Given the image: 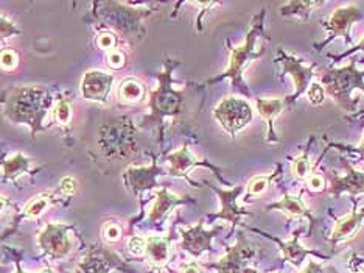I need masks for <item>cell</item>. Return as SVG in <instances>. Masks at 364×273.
<instances>
[{
  "label": "cell",
  "instance_id": "6da1fadb",
  "mask_svg": "<svg viewBox=\"0 0 364 273\" xmlns=\"http://www.w3.org/2000/svg\"><path fill=\"white\" fill-rule=\"evenodd\" d=\"M265 18H266V10H261L257 16L254 18L249 32H247L245 36L243 44L229 49L230 52L229 66L226 68V70L221 75L209 80L207 82L209 84L221 82L224 78H229L232 89L246 97H251L249 88H247V83L245 82V70L252 61L259 60L260 56H264L266 53V49L257 47V41L265 32Z\"/></svg>",
  "mask_w": 364,
  "mask_h": 273
},
{
  "label": "cell",
  "instance_id": "7a4b0ae2",
  "mask_svg": "<svg viewBox=\"0 0 364 273\" xmlns=\"http://www.w3.org/2000/svg\"><path fill=\"white\" fill-rule=\"evenodd\" d=\"M327 96L333 99L341 110L347 113L356 111V100L352 99L355 91L364 92V69L356 68V61H351L343 68H334L319 75Z\"/></svg>",
  "mask_w": 364,
  "mask_h": 273
},
{
  "label": "cell",
  "instance_id": "3957f363",
  "mask_svg": "<svg viewBox=\"0 0 364 273\" xmlns=\"http://www.w3.org/2000/svg\"><path fill=\"white\" fill-rule=\"evenodd\" d=\"M176 63H165L164 70L157 74L159 86L150 96V114L143 120V125L152 127L164 124L165 118H176L184 108V94L173 88L171 70Z\"/></svg>",
  "mask_w": 364,
  "mask_h": 273
},
{
  "label": "cell",
  "instance_id": "277c9868",
  "mask_svg": "<svg viewBox=\"0 0 364 273\" xmlns=\"http://www.w3.org/2000/svg\"><path fill=\"white\" fill-rule=\"evenodd\" d=\"M46 102H50V100H47L39 89H20L11 97L6 113L13 120L27 122L28 125L33 127L34 132L42 124V118L46 114V106H44Z\"/></svg>",
  "mask_w": 364,
  "mask_h": 273
},
{
  "label": "cell",
  "instance_id": "5b68a950",
  "mask_svg": "<svg viewBox=\"0 0 364 273\" xmlns=\"http://www.w3.org/2000/svg\"><path fill=\"white\" fill-rule=\"evenodd\" d=\"M214 118L224 128V132H228L230 136H235L240 130H243L245 127L251 124L254 111L247 100L230 96L220 100V103L215 106Z\"/></svg>",
  "mask_w": 364,
  "mask_h": 273
},
{
  "label": "cell",
  "instance_id": "8992f818",
  "mask_svg": "<svg viewBox=\"0 0 364 273\" xmlns=\"http://www.w3.org/2000/svg\"><path fill=\"white\" fill-rule=\"evenodd\" d=\"M275 63H279L282 66V75H290L293 78L294 83V92L288 97V102L291 108L299 100L305 92L310 88L315 78L316 64H308L302 60L297 58L293 53H288L285 49H279L278 55H275Z\"/></svg>",
  "mask_w": 364,
  "mask_h": 273
},
{
  "label": "cell",
  "instance_id": "52a82bcc",
  "mask_svg": "<svg viewBox=\"0 0 364 273\" xmlns=\"http://www.w3.org/2000/svg\"><path fill=\"white\" fill-rule=\"evenodd\" d=\"M363 18H364L363 11L355 4H349L341 6V8H337L330 14L329 19L325 20L324 30L327 38L323 42H319V44H315V49L318 52H321L327 44H330L332 41L338 38L349 42L351 41L349 36H351L352 25L355 23H358V20H361Z\"/></svg>",
  "mask_w": 364,
  "mask_h": 273
},
{
  "label": "cell",
  "instance_id": "ba28073f",
  "mask_svg": "<svg viewBox=\"0 0 364 273\" xmlns=\"http://www.w3.org/2000/svg\"><path fill=\"white\" fill-rule=\"evenodd\" d=\"M247 228H249L251 231L259 233V234L264 236V238L273 241L275 246L279 247V250H280V260L283 262L291 264L296 269H301L302 264L305 262V260H307L308 256L319 258V260H330V256H325L323 253H319V251H316V250H308L307 247L301 246L299 239H301V234L304 231L302 228L294 229L293 234H291V239H288V241H282L279 238H275V236L264 231V229L252 228V227H247Z\"/></svg>",
  "mask_w": 364,
  "mask_h": 273
},
{
  "label": "cell",
  "instance_id": "9c48e42d",
  "mask_svg": "<svg viewBox=\"0 0 364 273\" xmlns=\"http://www.w3.org/2000/svg\"><path fill=\"white\" fill-rule=\"evenodd\" d=\"M210 188H212V191L216 193L221 203L220 212L209 215L210 219H223L232 227H235L242 222L243 217L251 215V212L242 210L238 205V200L245 192V186H235V188H230V189H220V188H215V186H210Z\"/></svg>",
  "mask_w": 364,
  "mask_h": 273
},
{
  "label": "cell",
  "instance_id": "30bf717a",
  "mask_svg": "<svg viewBox=\"0 0 364 273\" xmlns=\"http://www.w3.org/2000/svg\"><path fill=\"white\" fill-rule=\"evenodd\" d=\"M221 228H214V229H206L202 222L196 224L193 227H181V247L186 251H188L192 256L198 258L204 251L212 250V241L215 236L220 233Z\"/></svg>",
  "mask_w": 364,
  "mask_h": 273
},
{
  "label": "cell",
  "instance_id": "8fae6325",
  "mask_svg": "<svg viewBox=\"0 0 364 273\" xmlns=\"http://www.w3.org/2000/svg\"><path fill=\"white\" fill-rule=\"evenodd\" d=\"M254 256H256V250L245 241V238H240L212 267L216 269L218 273H243V269L247 267V262Z\"/></svg>",
  "mask_w": 364,
  "mask_h": 273
},
{
  "label": "cell",
  "instance_id": "7c38bea8",
  "mask_svg": "<svg viewBox=\"0 0 364 273\" xmlns=\"http://www.w3.org/2000/svg\"><path fill=\"white\" fill-rule=\"evenodd\" d=\"M291 108L288 97H259L256 99V110L259 111L260 118L266 122V142L269 144H278L279 138L278 133L274 130L275 119H278L280 114Z\"/></svg>",
  "mask_w": 364,
  "mask_h": 273
},
{
  "label": "cell",
  "instance_id": "4fadbf2b",
  "mask_svg": "<svg viewBox=\"0 0 364 273\" xmlns=\"http://www.w3.org/2000/svg\"><path fill=\"white\" fill-rule=\"evenodd\" d=\"M114 83V75L103 70H89L86 72L82 80V94L91 102H106Z\"/></svg>",
  "mask_w": 364,
  "mask_h": 273
},
{
  "label": "cell",
  "instance_id": "5bb4252c",
  "mask_svg": "<svg viewBox=\"0 0 364 273\" xmlns=\"http://www.w3.org/2000/svg\"><path fill=\"white\" fill-rule=\"evenodd\" d=\"M364 222V208L363 210H356V202L353 210L351 212H347L343 217L334 219V227L330 233L329 242L332 248H337L339 243H343L349 239H352L358 233V229L361 228Z\"/></svg>",
  "mask_w": 364,
  "mask_h": 273
},
{
  "label": "cell",
  "instance_id": "9a60e30c",
  "mask_svg": "<svg viewBox=\"0 0 364 273\" xmlns=\"http://www.w3.org/2000/svg\"><path fill=\"white\" fill-rule=\"evenodd\" d=\"M344 166L347 169V174L343 177H337L332 175V182L329 186V193L330 197L338 198L344 193H351L352 197L360 196V193H364V172L356 170L355 167H352L344 160Z\"/></svg>",
  "mask_w": 364,
  "mask_h": 273
},
{
  "label": "cell",
  "instance_id": "2e32d148",
  "mask_svg": "<svg viewBox=\"0 0 364 273\" xmlns=\"http://www.w3.org/2000/svg\"><path fill=\"white\" fill-rule=\"evenodd\" d=\"M39 246L46 253L52 256L67 255L70 250L67 227L61 224H48L39 234Z\"/></svg>",
  "mask_w": 364,
  "mask_h": 273
},
{
  "label": "cell",
  "instance_id": "e0dca14e",
  "mask_svg": "<svg viewBox=\"0 0 364 273\" xmlns=\"http://www.w3.org/2000/svg\"><path fill=\"white\" fill-rule=\"evenodd\" d=\"M167 163H169V172L173 177H184L187 178V174L192 169L198 166H206L209 169H212L214 172H220L212 164L207 161H201L196 158L187 146H182L178 150H174L169 156H167ZM188 179V178H187Z\"/></svg>",
  "mask_w": 364,
  "mask_h": 273
},
{
  "label": "cell",
  "instance_id": "ac0fdd59",
  "mask_svg": "<svg viewBox=\"0 0 364 273\" xmlns=\"http://www.w3.org/2000/svg\"><path fill=\"white\" fill-rule=\"evenodd\" d=\"M162 172L164 170L157 166L156 161L148 167H129L125 174L128 188L136 196H141L148 189H155L157 186L156 179L159 175H162Z\"/></svg>",
  "mask_w": 364,
  "mask_h": 273
},
{
  "label": "cell",
  "instance_id": "d6986e66",
  "mask_svg": "<svg viewBox=\"0 0 364 273\" xmlns=\"http://www.w3.org/2000/svg\"><path fill=\"white\" fill-rule=\"evenodd\" d=\"M266 211H280L288 217H302L307 219L310 222V229L308 234L311 233L313 227L316 225V217L311 214V211L308 210V206L305 205L304 200L299 196H293V193L285 192L283 197L279 200V202H274L271 205L266 206Z\"/></svg>",
  "mask_w": 364,
  "mask_h": 273
},
{
  "label": "cell",
  "instance_id": "ffe728a7",
  "mask_svg": "<svg viewBox=\"0 0 364 273\" xmlns=\"http://www.w3.org/2000/svg\"><path fill=\"white\" fill-rule=\"evenodd\" d=\"M187 203L186 198H181L176 193H173L170 189L161 188L156 191V198L148 212V220L151 225H161L164 220L169 217V214L179 205Z\"/></svg>",
  "mask_w": 364,
  "mask_h": 273
},
{
  "label": "cell",
  "instance_id": "44dd1931",
  "mask_svg": "<svg viewBox=\"0 0 364 273\" xmlns=\"http://www.w3.org/2000/svg\"><path fill=\"white\" fill-rule=\"evenodd\" d=\"M145 246V256L155 267H165L170 260V239L162 236H150Z\"/></svg>",
  "mask_w": 364,
  "mask_h": 273
},
{
  "label": "cell",
  "instance_id": "7402d4cb",
  "mask_svg": "<svg viewBox=\"0 0 364 273\" xmlns=\"http://www.w3.org/2000/svg\"><path fill=\"white\" fill-rule=\"evenodd\" d=\"M117 97L123 103H139L145 97V86L136 78H126L119 84Z\"/></svg>",
  "mask_w": 364,
  "mask_h": 273
},
{
  "label": "cell",
  "instance_id": "603a6c76",
  "mask_svg": "<svg viewBox=\"0 0 364 273\" xmlns=\"http://www.w3.org/2000/svg\"><path fill=\"white\" fill-rule=\"evenodd\" d=\"M323 2H302V0H297V2H287L280 6V14L285 18H297L302 23H307L310 14L315 11L318 6H321Z\"/></svg>",
  "mask_w": 364,
  "mask_h": 273
},
{
  "label": "cell",
  "instance_id": "cb8c5ba5",
  "mask_svg": "<svg viewBox=\"0 0 364 273\" xmlns=\"http://www.w3.org/2000/svg\"><path fill=\"white\" fill-rule=\"evenodd\" d=\"M311 141L313 139L308 141L307 147H305L304 152L297 155L293 160V163H291V172H293V175L297 179H302V182H307L308 177L311 175V163H310V158H308Z\"/></svg>",
  "mask_w": 364,
  "mask_h": 273
},
{
  "label": "cell",
  "instance_id": "d4e9b609",
  "mask_svg": "<svg viewBox=\"0 0 364 273\" xmlns=\"http://www.w3.org/2000/svg\"><path fill=\"white\" fill-rule=\"evenodd\" d=\"M30 169V160L22 153L13 155L4 163V177L5 178H16L18 175L25 174Z\"/></svg>",
  "mask_w": 364,
  "mask_h": 273
},
{
  "label": "cell",
  "instance_id": "484cf974",
  "mask_svg": "<svg viewBox=\"0 0 364 273\" xmlns=\"http://www.w3.org/2000/svg\"><path fill=\"white\" fill-rule=\"evenodd\" d=\"M275 177H278V172H274L271 175H257L251 178L245 188L246 193L247 196H260V193H264L268 189V186L271 184Z\"/></svg>",
  "mask_w": 364,
  "mask_h": 273
},
{
  "label": "cell",
  "instance_id": "4316f807",
  "mask_svg": "<svg viewBox=\"0 0 364 273\" xmlns=\"http://www.w3.org/2000/svg\"><path fill=\"white\" fill-rule=\"evenodd\" d=\"M50 202H52V198H50V196H47V193H41V196L34 197L25 206L24 210L25 217H32V219L39 217V215L50 206Z\"/></svg>",
  "mask_w": 364,
  "mask_h": 273
},
{
  "label": "cell",
  "instance_id": "83f0119b",
  "mask_svg": "<svg viewBox=\"0 0 364 273\" xmlns=\"http://www.w3.org/2000/svg\"><path fill=\"white\" fill-rule=\"evenodd\" d=\"M53 119L58 122L60 125H69L72 120V110L67 100L64 97H60L56 100L55 108H53Z\"/></svg>",
  "mask_w": 364,
  "mask_h": 273
},
{
  "label": "cell",
  "instance_id": "f1b7e54d",
  "mask_svg": "<svg viewBox=\"0 0 364 273\" xmlns=\"http://www.w3.org/2000/svg\"><path fill=\"white\" fill-rule=\"evenodd\" d=\"M305 97L308 99V102H310L313 106H319V105L324 103V100H325L327 94H325V91H324L321 83L313 82V83L310 84V88L307 89V92H305Z\"/></svg>",
  "mask_w": 364,
  "mask_h": 273
},
{
  "label": "cell",
  "instance_id": "f546056e",
  "mask_svg": "<svg viewBox=\"0 0 364 273\" xmlns=\"http://www.w3.org/2000/svg\"><path fill=\"white\" fill-rule=\"evenodd\" d=\"M18 64H19V58L14 50L5 49L0 52V68L4 70H14L18 68Z\"/></svg>",
  "mask_w": 364,
  "mask_h": 273
},
{
  "label": "cell",
  "instance_id": "4dcf8cb0",
  "mask_svg": "<svg viewBox=\"0 0 364 273\" xmlns=\"http://www.w3.org/2000/svg\"><path fill=\"white\" fill-rule=\"evenodd\" d=\"M125 63H126V56H125V53L120 52V50L114 49L108 53V66L111 69L119 70L125 66Z\"/></svg>",
  "mask_w": 364,
  "mask_h": 273
},
{
  "label": "cell",
  "instance_id": "1f68e13d",
  "mask_svg": "<svg viewBox=\"0 0 364 273\" xmlns=\"http://www.w3.org/2000/svg\"><path fill=\"white\" fill-rule=\"evenodd\" d=\"M18 33H19V28L14 25L13 20L0 16V39L10 38V36H14Z\"/></svg>",
  "mask_w": 364,
  "mask_h": 273
},
{
  "label": "cell",
  "instance_id": "d6a6232c",
  "mask_svg": "<svg viewBox=\"0 0 364 273\" xmlns=\"http://www.w3.org/2000/svg\"><path fill=\"white\" fill-rule=\"evenodd\" d=\"M103 238L108 242H117L122 238V227L117 224H112V222H109L103 227Z\"/></svg>",
  "mask_w": 364,
  "mask_h": 273
},
{
  "label": "cell",
  "instance_id": "836d02e7",
  "mask_svg": "<svg viewBox=\"0 0 364 273\" xmlns=\"http://www.w3.org/2000/svg\"><path fill=\"white\" fill-rule=\"evenodd\" d=\"M97 44L101 50H109L111 52L117 46V38L112 33H101L97 38Z\"/></svg>",
  "mask_w": 364,
  "mask_h": 273
},
{
  "label": "cell",
  "instance_id": "e575fe53",
  "mask_svg": "<svg viewBox=\"0 0 364 273\" xmlns=\"http://www.w3.org/2000/svg\"><path fill=\"white\" fill-rule=\"evenodd\" d=\"M145 246H147V241L143 238H139V236H133L128 241V248L133 255L136 256H143L145 255Z\"/></svg>",
  "mask_w": 364,
  "mask_h": 273
},
{
  "label": "cell",
  "instance_id": "d590c367",
  "mask_svg": "<svg viewBox=\"0 0 364 273\" xmlns=\"http://www.w3.org/2000/svg\"><path fill=\"white\" fill-rule=\"evenodd\" d=\"M327 262H329V260H323V261L311 260L304 265V267L299 270V273H323Z\"/></svg>",
  "mask_w": 364,
  "mask_h": 273
},
{
  "label": "cell",
  "instance_id": "8d00e7d4",
  "mask_svg": "<svg viewBox=\"0 0 364 273\" xmlns=\"http://www.w3.org/2000/svg\"><path fill=\"white\" fill-rule=\"evenodd\" d=\"M307 186L310 191H315V192H319V191H324L325 188V179L318 175V174H311L307 179Z\"/></svg>",
  "mask_w": 364,
  "mask_h": 273
},
{
  "label": "cell",
  "instance_id": "74e56055",
  "mask_svg": "<svg viewBox=\"0 0 364 273\" xmlns=\"http://www.w3.org/2000/svg\"><path fill=\"white\" fill-rule=\"evenodd\" d=\"M60 189L65 196H72L77 189V182L72 177H64L60 183Z\"/></svg>",
  "mask_w": 364,
  "mask_h": 273
},
{
  "label": "cell",
  "instance_id": "f35d334b",
  "mask_svg": "<svg viewBox=\"0 0 364 273\" xmlns=\"http://www.w3.org/2000/svg\"><path fill=\"white\" fill-rule=\"evenodd\" d=\"M358 52L364 53V34H363V38L360 39L358 44L353 46L351 50H347V52H344L343 55H337V56L330 55V58H332V60H337V61H341V60L347 58V56H351V55H353V53H358Z\"/></svg>",
  "mask_w": 364,
  "mask_h": 273
},
{
  "label": "cell",
  "instance_id": "ab89813d",
  "mask_svg": "<svg viewBox=\"0 0 364 273\" xmlns=\"http://www.w3.org/2000/svg\"><path fill=\"white\" fill-rule=\"evenodd\" d=\"M179 273H200V267L196 262H188L186 265H182V269L179 270Z\"/></svg>",
  "mask_w": 364,
  "mask_h": 273
},
{
  "label": "cell",
  "instance_id": "60d3db41",
  "mask_svg": "<svg viewBox=\"0 0 364 273\" xmlns=\"http://www.w3.org/2000/svg\"><path fill=\"white\" fill-rule=\"evenodd\" d=\"M352 152H355V153H360V155H364V134H363V139L360 141V144L358 146H356Z\"/></svg>",
  "mask_w": 364,
  "mask_h": 273
},
{
  "label": "cell",
  "instance_id": "b9f144b4",
  "mask_svg": "<svg viewBox=\"0 0 364 273\" xmlns=\"http://www.w3.org/2000/svg\"><path fill=\"white\" fill-rule=\"evenodd\" d=\"M243 273H259V272L256 269H252V267H245Z\"/></svg>",
  "mask_w": 364,
  "mask_h": 273
},
{
  "label": "cell",
  "instance_id": "7bdbcfd3",
  "mask_svg": "<svg viewBox=\"0 0 364 273\" xmlns=\"http://www.w3.org/2000/svg\"><path fill=\"white\" fill-rule=\"evenodd\" d=\"M5 208V197H0V211Z\"/></svg>",
  "mask_w": 364,
  "mask_h": 273
},
{
  "label": "cell",
  "instance_id": "ee69618b",
  "mask_svg": "<svg viewBox=\"0 0 364 273\" xmlns=\"http://www.w3.org/2000/svg\"><path fill=\"white\" fill-rule=\"evenodd\" d=\"M355 273H364V265H360V267L355 270Z\"/></svg>",
  "mask_w": 364,
  "mask_h": 273
},
{
  "label": "cell",
  "instance_id": "f6af8a7d",
  "mask_svg": "<svg viewBox=\"0 0 364 273\" xmlns=\"http://www.w3.org/2000/svg\"><path fill=\"white\" fill-rule=\"evenodd\" d=\"M39 273H53L52 270H48V269H44V270H41Z\"/></svg>",
  "mask_w": 364,
  "mask_h": 273
},
{
  "label": "cell",
  "instance_id": "bcb514c9",
  "mask_svg": "<svg viewBox=\"0 0 364 273\" xmlns=\"http://www.w3.org/2000/svg\"><path fill=\"white\" fill-rule=\"evenodd\" d=\"M18 273H24V272H22V270H20V267H19V264H18Z\"/></svg>",
  "mask_w": 364,
  "mask_h": 273
},
{
  "label": "cell",
  "instance_id": "7dc6e473",
  "mask_svg": "<svg viewBox=\"0 0 364 273\" xmlns=\"http://www.w3.org/2000/svg\"><path fill=\"white\" fill-rule=\"evenodd\" d=\"M269 273H282V272H278V270H275V272H269Z\"/></svg>",
  "mask_w": 364,
  "mask_h": 273
}]
</instances>
